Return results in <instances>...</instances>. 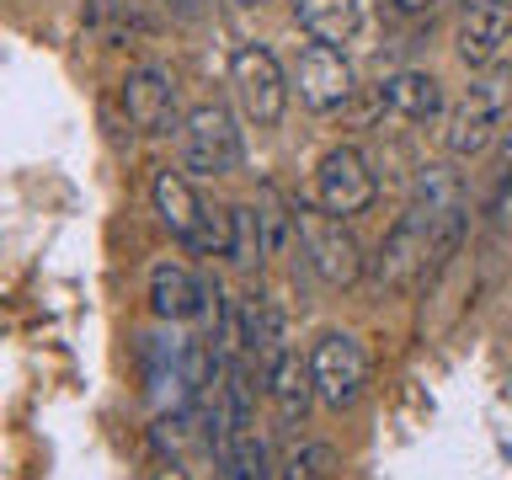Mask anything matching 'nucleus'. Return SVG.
Segmentation results:
<instances>
[{"mask_svg":"<svg viewBox=\"0 0 512 480\" xmlns=\"http://www.w3.org/2000/svg\"><path fill=\"white\" fill-rule=\"evenodd\" d=\"M507 107H512V70H507V64L475 70V80H470V86H464V96H459V107L448 112V134H443L448 155H454V160L480 155L496 134H502Z\"/></svg>","mask_w":512,"mask_h":480,"instance_id":"1","label":"nucleus"},{"mask_svg":"<svg viewBox=\"0 0 512 480\" xmlns=\"http://www.w3.org/2000/svg\"><path fill=\"white\" fill-rule=\"evenodd\" d=\"M294 224H299L304 262L315 267V278L326 288H352L368 278V256H363L358 235H352V224L342 214H326L320 203H299Z\"/></svg>","mask_w":512,"mask_h":480,"instance_id":"2","label":"nucleus"},{"mask_svg":"<svg viewBox=\"0 0 512 480\" xmlns=\"http://www.w3.org/2000/svg\"><path fill=\"white\" fill-rule=\"evenodd\" d=\"M182 171L187 176L240 171V128L224 102H203L182 118Z\"/></svg>","mask_w":512,"mask_h":480,"instance_id":"3","label":"nucleus"},{"mask_svg":"<svg viewBox=\"0 0 512 480\" xmlns=\"http://www.w3.org/2000/svg\"><path fill=\"white\" fill-rule=\"evenodd\" d=\"M230 86H235L240 112H246L256 128H272V123L283 118L288 86H294V80L283 75V64L272 59V48H262V43H240L235 54H230Z\"/></svg>","mask_w":512,"mask_h":480,"instance_id":"4","label":"nucleus"},{"mask_svg":"<svg viewBox=\"0 0 512 480\" xmlns=\"http://www.w3.org/2000/svg\"><path fill=\"white\" fill-rule=\"evenodd\" d=\"M315 368V395L326 411H352L368 390V352L352 331H326L310 352Z\"/></svg>","mask_w":512,"mask_h":480,"instance_id":"5","label":"nucleus"},{"mask_svg":"<svg viewBox=\"0 0 512 480\" xmlns=\"http://www.w3.org/2000/svg\"><path fill=\"white\" fill-rule=\"evenodd\" d=\"M432 267V240H427V219L406 208L390 235L379 240V251L368 256V283L379 288V294H400V288H411L422 272Z\"/></svg>","mask_w":512,"mask_h":480,"instance_id":"6","label":"nucleus"},{"mask_svg":"<svg viewBox=\"0 0 512 480\" xmlns=\"http://www.w3.org/2000/svg\"><path fill=\"white\" fill-rule=\"evenodd\" d=\"M379 198V176L374 166H368V155L358 150V144H336V150H326V160H320L315 171V203L326 208V214H368Z\"/></svg>","mask_w":512,"mask_h":480,"instance_id":"7","label":"nucleus"},{"mask_svg":"<svg viewBox=\"0 0 512 480\" xmlns=\"http://www.w3.org/2000/svg\"><path fill=\"white\" fill-rule=\"evenodd\" d=\"M294 86L310 112H342L352 102V64L336 43L310 38L294 59Z\"/></svg>","mask_w":512,"mask_h":480,"instance_id":"8","label":"nucleus"},{"mask_svg":"<svg viewBox=\"0 0 512 480\" xmlns=\"http://www.w3.org/2000/svg\"><path fill=\"white\" fill-rule=\"evenodd\" d=\"M512 43V0H470L454 27V54L464 70H491L502 64V48Z\"/></svg>","mask_w":512,"mask_h":480,"instance_id":"9","label":"nucleus"},{"mask_svg":"<svg viewBox=\"0 0 512 480\" xmlns=\"http://www.w3.org/2000/svg\"><path fill=\"white\" fill-rule=\"evenodd\" d=\"M230 347L240 352V358H251L256 368H272L283 358V315H278V304H272L267 294H246V299H235V310H230Z\"/></svg>","mask_w":512,"mask_h":480,"instance_id":"10","label":"nucleus"},{"mask_svg":"<svg viewBox=\"0 0 512 480\" xmlns=\"http://www.w3.org/2000/svg\"><path fill=\"white\" fill-rule=\"evenodd\" d=\"M123 112L139 134H171L176 128V80L166 70H128Z\"/></svg>","mask_w":512,"mask_h":480,"instance_id":"11","label":"nucleus"},{"mask_svg":"<svg viewBox=\"0 0 512 480\" xmlns=\"http://www.w3.org/2000/svg\"><path fill=\"white\" fill-rule=\"evenodd\" d=\"M203 304H208V283H198L182 262H160L150 267V310L166 320H203Z\"/></svg>","mask_w":512,"mask_h":480,"instance_id":"12","label":"nucleus"},{"mask_svg":"<svg viewBox=\"0 0 512 480\" xmlns=\"http://www.w3.org/2000/svg\"><path fill=\"white\" fill-rule=\"evenodd\" d=\"M267 395H272V406H278L283 422L299 427L304 416H310V406L320 400V395H315V368H310V358L288 347L283 358L267 368Z\"/></svg>","mask_w":512,"mask_h":480,"instance_id":"13","label":"nucleus"},{"mask_svg":"<svg viewBox=\"0 0 512 480\" xmlns=\"http://www.w3.org/2000/svg\"><path fill=\"white\" fill-rule=\"evenodd\" d=\"M150 198H155V214H160V224L182 240L198 235V224H203V198L192 192V182H187V171H155V182H150Z\"/></svg>","mask_w":512,"mask_h":480,"instance_id":"14","label":"nucleus"},{"mask_svg":"<svg viewBox=\"0 0 512 480\" xmlns=\"http://www.w3.org/2000/svg\"><path fill=\"white\" fill-rule=\"evenodd\" d=\"M384 107L395 112V118H411V123H427L443 112V86L432 70H395L390 80L379 86Z\"/></svg>","mask_w":512,"mask_h":480,"instance_id":"15","label":"nucleus"},{"mask_svg":"<svg viewBox=\"0 0 512 480\" xmlns=\"http://www.w3.org/2000/svg\"><path fill=\"white\" fill-rule=\"evenodd\" d=\"M294 22L320 43H347L363 27V0H288Z\"/></svg>","mask_w":512,"mask_h":480,"instance_id":"16","label":"nucleus"},{"mask_svg":"<svg viewBox=\"0 0 512 480\" xmlns=\"http://www.w3.org/2000/svg\"><path fill=\"white\" fill-rule=\"evenodd\" d=\"M219 464H224V480H278L272 470V448L256 427H240L219 443Z\"/></svg>","mask_w":512,"mask_h":480,"instance_id":"17","label":"nucleus"},{"mask_svg":"<svg viewBox=\"0 0 512 480\" xmlns=\"http://www.w3.org/2000/svg\"><path fill=\"white\" fill-rule=\"evenodd\" d=\"M411 208L422 219H438L448 214V208H464V187H459V176L448 171V166H427V171H416V182H411Z\"/></svg>","mask_w":512,"mask_h":480,"instance_id":"18","label":"nucleus"},{"mask_svg":"<svg viewBox=\"0 0 512 480\" xmlns=\"http://www.w3.org/2000/svg\"><path fill=\"white\" fill-rule=\"evenodd\" d=\"M267 256V230H262V203H235L230 208V262L256 267Z\"/></svg>","mask_w":512,"mask_h":480,"instance_id":"19","label":"nucleus"},{"mask_svg":"<svg viewBox=\"0 0 512 480\" xmlns=\"http://www.w3.org/2000/svg\"><path fill=\"white\" fill-rule=\"evenodd\" d=\"M278 480H336V448L331 443H299L278 464Z\"/></svg>","mask_w":512,"mask_h":480,"instance_id":"20","label":"nucleus"},{"mask_svg":"<svg viewBox=\"0 0 512 480\" xmlns=\"http://www.w3.org/2000/svg\"><path fill=\"white\" fill-rule=\"evenodd\" d=\"M187 246L198 256H230V208H203V224Z\"/></svg>","mask_w":512,"mask_h":480,"instance_id":"21","label":"nucleus"},{"mask_svg":"<svg viewBox=\"0 0 512 480\" xmlns=\"http://www.w3.org/2000/svg\"><path fill=\"white\" fill-rule=\"evenodd\" d=\"M512 198V128H502V155H496V182H491V208Z\"/></svg>","mask_w":512,"mask_h":480,"instance_id":"22","label":"nucleus"},{"mask_svg":"<svg viewBox=\"0 0 512 480\" xmlns=\"http://www.w3.org/2000/svg\"><path fill=\"white\" fill-rule=\"evenodd\" d=\"M443 0H395V11L400 16H427V11H438Z\"/></svg>","mask_w":512,"mask_h":480,"instance_id":"23","label":"nucleus"},{"mask_svg":"<svg viewBox=\"0 0 512 480\" xmlns=\"http://www.w3.org/2000/svg\"><path fill=\"white\" fill-rule=\"evenodd\" d=\"M150 480H187V470H182V464H176V459H171V464H160V470H155Z\"/></svg>","mask_w":512,"mask_h":480,"instance_id":"24","label":"nucleus"},{"mask_svg":"<svg viewBox=\"0 0 512 480\" xmlns=\"http://www.w3.org/2000/svg\"><path fill=\"white\" fill-rule=\"evenodd\" d=\"M235 6H267V0H235Z\"/></svg>","mask_w":512,"mask_h":480,"instance_id":"25","label":"nucleus"}]
</instances>
